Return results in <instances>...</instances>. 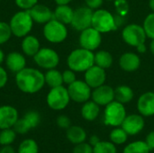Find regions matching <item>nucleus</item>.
Returning <instances> with one entry per match:
<instances>
[{"label":"nucleus","mask_w":154,"mask_h":153,"mask_svg":"<svg viewBox=\"0 0 154 153\" xmlns=\"http://www.w3.org/2000/svg\"><path fill=\"white\" fill-rule=\"evenodd\" d=\"M21 47L23 54L29 57H33L41 49V43L36 36L28 34L23 38Z\"/></svg>","instance_id":"21"},{"label":"nucleus","mask_w":154,"mask_h":153,"mask_svg":"<svg viewBox=\"0 0 154 153\" xmlns=\"http://www.w3.org/2000/svg\"><path fill=\"white\" fill-rule=\"evenodd\" d=\"M44 78H45V84L48 85L51 88L62 86L63 84L62 72L59 71L56 69H48L44 73Z\"/></svg>","instance_id":"26"},{"label":"nucleus","mask_w":154,"mask_h":153,"mask_svg":"<svg viewBox=\"0 0 154 153\" xmlns=\"http://www.w3.org/2000/svg\"><path fill=\"white\" fill-rule=\"evenodd\" d=\"M145 126V122L142 115H126L121 127L126 132L129 136H134L140 133Z\"/></svg>","instance_id":"13"},{"label":"nucleus","mask_w":154,"mask_h":153,"mask_svg":"<svg viewBox=\"0 0 154 153\" xmlns=\"http://www.w3.org/2000/svg\"><path fill=\"white\" fill-rule=\"evenodd\" d=\"M143 29L147 37L151 38L152 40L154 39V12L147 15L143 22Z\"/></svg>","instance_id":"35"},{"label":"nucleus","mask_w":154,"mask_h":153,"mask_svg":"<svg viewBox=\"0 0 154 153\" xmlns=\"http://www.w3.org/2000/svg\"><path fill=\"white\" fill-rule=\"evenodd\" d=\"M92 16L93 10L88 6L78 7L76 10H74L73 18L70 24L75 30L81 32L91 26Z\"/></svg>","instance_id":"11"},{"label":"nucleus","mask_w":154,"mask_h":153,"mask_svg":"<svg viewBox=\"0 0 154 153\" xmlns=\"http://www.w3.org/2000/svg\"><path fill=\"white\" fill-rule=\"evenodd\" d=\"M113 64V56L106 50H99L95 54V65L102 68L108 69Z\"/></svg>","instance_id":"27"},{"label":"nucleus","mask_w":154,"mask_h":153,"mask_svg":"<svg viewBox=\"0 0 154 153\" xmlns=\"http://www.w3.org/2000/svg\"><path fill=\"white\" fill-rule=\"evenodd\" d=\"M126 115V110L124 104L114 100L105 107L104 123L106 125L111 127H118L121 126Z\"/></svg>","instance_id":"4"},{"label":"nucleus","mask_w":154,"mask_h":153,"mask_svg":"<svg viewBox=\"0 0 154 153\" xmlns=\"http://www.w3.org/2000/svg\"><path fill=\"white\" fill-rule=\"evenodd\" d=\"M42 32L44 38L51 43H60L68 37V29L66 24L54 18L44 24Z\"/></svg>","instance_id":"6"},{"label":"nucleus","mask_w":154,"mask_h":153,"mask_svg":"<svg viewBox=\"0 0 154 153\" xmlns=\"http://www.w3.org/2000/svg\"><path fill=\"white\" fill-rule=\"evenodd\" d=\"M70 101L68 88L63 86L51 87L46 96L47 106L54 111H61L65 109Z\"/></svg>","instance_id":"5"},{"label":"nucleus","mask_w":154,"mask_h":153,"mask_svg":"<svg viewBox=\"0 0 154 153\" xmlns=\"http://www.w3.org/2000/svg\"><path fill=\"white\" fill-rule=\"evenodd\" d=\"M62 79H63V83L64 84H67V85L72 84L74 81L77 80V77H76L75 71H73L70 69L64 70L62 72Z\"/></svg>","instance_id":"40"},{"label":"nucleus","mask_w":154,"mask_h":153,"mask_svg":"<svg viewBox=\"0 0 154 153\" xmlns=\"http://www.w3.org/2000/svg\"><path fill=\"white\" fill-rule=\"evenodd\" d=\"M18 119L19 114L15 107L10 105L0 106V130L13 128Z\"/></svg>","instance_id":"14"},{"label":"nucleus","mask_w":154,"mask_h":153,"mask_svg":"<svg viewBox=\"0 0 154 153\" xmlns=\"http://www.w3.org/2000/svg\"><path fill=\"white\" fill-rule=\"evenodd\" d=\"M15 84L23 93H38L45 85L44 73L38 69L26 67L15 74Z\"/></svg>","instance_id":"1"},{"label":"nucleus","mask_w":154,"mask_h":153,"mask_svg":"<svg viewBox=\"0 0 154 153\" xmlns=\"http://www.w3.org/2000/svg\"><path fill=\"white\" fill-rule=\"evenodd\" d=\"M6 68L13 73H17L26 68V59L25 57L18 52V51H12L8 53L5 60Z\"/></svg>","instance_id":"19"},{"label":"nucleus","mask_w":154,"mask_h":153,"mask_svg":"<svg viewBox=\"0 0 154 153\" xmlns=\"http://www.w3.org/2000/svg\"><path fill=\"white\" fill-rule=\"evenodd\" d=\"M91 26L101 33H106L117 28L115 16L105 9H97V11L93 12Z\"/></svg>","instance_id":"7"},{"label":"nucleus","mask_w":154,"mask_h":153,"mask_svg":"<svg viewBox=\"0 0 154 153\" xmlns=\"http://www.w3.org/2000/svg\"><path fill=\"white\" fill-rule=\"evenodd\" d=\"M150 50H151V52L152 53V55H154V39H152V42H151Z\"/></svg>","instance_id":"50"},{"label":"nucleus","mask_w":154,"mask_h":153,"mask_svg":"<svg viewBox=\"0 0 154 153\" xmlns=\"http://www.w3.org/2000/svg\"><path fill=\"white\" fill-rule=\"evenodd\" d=\"M106 78V74L105 69H102L97 65H93L85 71V82L91 88H96L104 85Z\"/></svg>","instance_id":"15"},{"label":"nucleus","mask_w":154,"mask_h":153,"mask_svg":"<svg viewBox=\"0 0 154 153\" xmlns=\"http://www.w3.org/2000/svg\"><path fill=\"white\" fill-rule=\"evenodd\" d=\"M79 41L81 48L93 51L97 50L101 44L102 41L101 32H99L97 30L90 26L81 31Z\"/></svg>","instance_id":"12"},{"label":"nucleus","mask_w":154,"mask_h":153,"mask_svg":"<svg viewBox=\"0 0 154 153\" xmlns=\"http://www.w3.org/2000/svg\"><path fill=\"white\" fill-rule=\"evenodd\" d=\"M101 140L99 139V137L98 136H97V135H92V136H90V138H89V143L92 145V146H94V145H96L97 142H99Z\"/></svg>","instance_id":"46"},{"label":"nucleus","mask_w":154,"mask_h":153,"mask_svg":"<svg viewBox=\"0 0 154 153\" xmlns=\"http://www.w3.org/2000/svg\"><path fill=\"white\" fill-rule=\"evenodd\" d=\"M33 60L36 65L43 69H56L60 62V56L57 51L51 48H41L33 56Z\"/></svg>","instance_id":"8"},{"label":"nucleus","mask_w":154,"mask_h":153,"mask_svg":"<svg viewBox=\"0 0 154 153\" xmlns=\"http://www.w3.org/2000/svg\"><path fill=\"white\" fill-rule=\"evenodd\" d=\"M85 2H86L87 6H88L89 8L93 10V9L99 8L102 5L104 0H85Z\"/></svg>","instance_id":"43"},{"label":"nucleus","mask_w":154,"mask_h":153,"mask_svg":"<svg viewBox=\"0 0 154 153\" xmlns=\"http://www.w3.org/2000/svg\"><path fill=\"white\" fill-rule=\"evenodd\" d=\"M74 10L69 5H58L53 12V18L64 24H70Z\"/></svg>","instance_id":"23"},{"label":"nucleus","mask_w":154,"mask_h":153,"mask_svg":"<svg viewBox=\"0 0 154 153\" xmlns=\"http://www.w3.org/2000/svg\"><path fill=\"white\" fill-rule=\"evenodd\" d=\"M136 49L138 50V51L139 52H141V53H144L145 51H146V46H145V44L143 43V44H141V45H139L138 47H136Z\"/></svg>","instance_id":"47"},{"label":"nucleus","mask_w":154,"mask_h":153,"mask_svg":"<svg viewBox=\"0 0 154 153\" xmlns=\"http://www.w3.org/2000/svg\"><path fill=\"white\" fill-rule=\"evenodd\" d=\"M17 133L14 130V128H7L0 130V145H12L15 139Z\"/></svg>","instance_id":"32"},{"label":"nucleus","mask_w":154,"mask_h":153,"mask_svg":"<svg viewBox=\"0 0 154 153\" xmlns=\"http://www.w3.org/2000/svg\"><path fill=\"white\" fill-rule=\"evenodd\" d=\"M137 110L143 116L154 115V92L143 93L137 101Z\"/></svg>","instance_id":"18"},{"label":"nucleus","mask_w":154,"mask_h":153,"mask_svg":"<svg viewBox=\"0 0 154 153\" xmlns=\"http://www.w3.org/2000/svg\"><path fill=\"white\" fill-rule=\"evenodd\" d=\"M8 81V74L6 70L0 65V89L3 88Z\"/></svg>","instance_id":"42"},{"label":"nucleus","mask_w":154,"mask_h":153,"mask_svg":"<svg viewBox=\"0 0 154 153\" xmlns=\"http://www.w3.org/2000/svg\"><path fill=\"white\" fill-rule=\"evenodd\" d=\"M66 137L68 141L76 145L87 141L88 135L86 131L79 125H71L66 130Z\"/></svg>","instance_id":"22"},{"label":"nucleus","mask_w":154,"mask_h":153,"mask_svg":"<svg viewBox=\"0 0 154 153\" xmlns=\"http://www.w3.org/2000/svg\"><path fill=\"white\" fill-rule=\"evenodd\" d=\"M145 142L147 143V145H148V147L150 148L151 151H153L154 150V131L150 132V133L147 134V136H146V138H145Z\"/></svg>","instance_id":"44"},{"label":"nucleus","mask_w":154,"mask_h":153,"mask_svg":"<svg viewBox=\"0 0 154 153\" xmlns=\"http://www.w3.org/2000/svg\"><path fill=\"white\" fill-rule=\"evenodd\" d=\"M68 92L70 100L76 103H85L91 97V87L82 80H76L72 84L69 85Z\"/></svg>","instance_id":"10"},{"label":"nucleus","mask_w":154,"mask_h":153,"mask_svg":"<svg viewBox=\"0 0 154 153\" xmlns=\"http://www.w3.org/2000/svg\"><path fill=\"white\" fill-rule=\"evenodd\" d=\"M72 153H93V146L89 142H81L76 144L73 148Z\"/></svg>","instance_id":"37"},{"label":"nucleus","mask_w":154,"mask_h":153,"mask_svg":"<svg viewBox=\"0 0 154 153\" xmlns=\"http://www.w3.org/2000/svg\"><path fill=\"white\" fill-rule=\"evenodd\" d=\"M0 153H15V151L12 145H5L0 149Z\"/></svg>","instance_id":"45"},{"label":"nucleus","mask_w":154,"mask_h":153,"mask_svg":"<svg viewBox=\"0 0 154 153\" xmlns=\"http://www.w3.org/2000/svg\"><path fill=\"white\" fill-rule=\"evenodd\" d=\"M13 128L17 134H25L31 130L29 125L27 124V123L25 122V120L23 117L19 118L17 120V122L15 123V124L14 125Z\"/></svg>","instance_id":"36"},{"label":"nucleus","mask_w":154,"mask_h":153,"mask_svg":"<svg viewBox=\"0 0 154 153\" xmlns=\"http://www.w3.org/2000/svg\"><path fill=\"white\" fill-rule=\"evenodd\" d=\"M122 37L128 45L136 48L145 42L147 35L143 26L136 23H132L124 28Z\"/></svg>","instance_id":"9"},{"label":"nucleus","mask_w":154,"mask_h":153,"mask_svg":"<svg viewBox=\"0 0 154 153\" xmlns=\"http://www.w3.org/2000/svg\"><path fill=\"white\" fill-rule=\"evenodd\" d=\"M116 6L120 15L123 16L126 14L128 11V5H127L126 0H116Z\"/></svg>","instance_id":"41"},{"label":"nucleus","mask_w":154,"mask_h":153,"mask_svg":"<svg viewBox=\"0 0 154 153\" xmlns=\"http://www.w3.org/2000/svg\"><path fill=\"white\" fill-rule=\"evenodd\" d=\"M69 69L75 72H85L95 65V54L92 50L79 48L72 50L67 59Z\"/></svg>","instance_id":"2"},{"label":"nucleus","mask_w":154,"mask_h":153,"mask_svg":"<svg viewBox=\"0 0 154 153\" xmlns=\"http://www.w3.org/2000/svg\"><path fill=\"white\" fill-rule=\"evenodd\" d=\"M57 5H69L72 0H54Z\"/></svg>","instance_id":"48"},{"label":"nucleus","mask_w":154,"mask_h":153,"mask_svg":"<svg viewBox=\"0 0 154 153\" xmlns=\"http://www.w3.org/2000/svg\"><path fill=\"white\" fill-rule=\"evenodd\" d=\"M100 113V106L97 105L93 100L87 101L83 103V106L81 107V115L82 117L88 122L95 121Z\"/></svg>","instance_id":"24"},{"label":"nucleus","mask_w":154,"mask_h":153,"mask_svg":"<svg viewBox=\"0 0 154 153\" xmlns=\"http://www.w3.org/2000/svg\"><path fill=\"white\" fill-rule=\"evenodd\" d=\"M92 100L99 106H106L115 100V89L107 85H102L94 88L91 94Z\"/></svg>","instance_id":"16"},{"label":"nucleus","mask_w":154,"mask_h":153,"mask_svg":"<svg viewBox=\"0 0 154 153\" xmlns=\"http://www.w3.org/2000/svg\"><path fill=\"white\" fill-rule=\"evenodd\" d=\"M5 53H4L3 50L0 49V65L5 61Z\"/></svg>","instance_id":"49"},{"label":"nucleus","mask_w":154,"mask_h":153,"mask_svg":"<svg viewBox=\"0 0 154 153\" xmlns=\"http://www.w3.org/2000/svg\"><path fill=\"white\" fill-rule=\"evenodd\" d=\"M33 22L38 24H45L53 19V12L44 5L37 4L32 8L28 10Z\"/></svg>","instance_id":"17"},{"label":"nucleus","mask_w":154,"mask_h":153,"mask_svg":"<svg viewBox=\"0 0 154 153\" xmlns=\"http://www.w3.org/2000/svg\"><path fill=\"white\" fill-rule=\"evenodd\" d=\"M134 91L133 89L125 85L118 86L115 89V100L122 103V104H127L131 102L134 98Z\"/></svg>","instance_id":"25"},{"label":"nucleus","mask_w":154,"mask_h":153,"mask_svg":"<svg viewBox=\"0 0 154 153\" xmlns=\"http://www.w3.org/2000/svg\"><path fill=\"white\" fill-rule=\"evenodd\" d=\"M33 20L27 10H20L15 13L10 19L9 25L14 36L17 38H23L28 35L32 27Z\"/></svg>","instance_id":"3"},{"label":"nucleus","mask_w":154,"mask_h":153,"mask_svg":"<svg viewBox=\"0 0 154 153\" xmlns=\"http://www.w3.org/2000/svg\"><path fill=\"white\" fill-rule=\"evenodd\" d=\"M93 153H117L116 145L110 141H100L93 146Z\"/></svg>","instance_id":"31"},{"label":"nucleus","mask_w":154,"mask_h":153,"mask_svg":"<svg viewBox=\"0 0 154 153\" xmlns=\"http://www.w3.org/2000/svg\"><path fill=\"white\" fill-rule=\"evenodd\" d=\"M119 65L123 70L133 72L139 69L141 65V60L137 54L133 52H126L120 57Z\"/></svg>","instance_id":"20"},{"label":"nucleus","mask_w":154,"mask_h":153,"mask_svg":"<svg viewBox=\"0 0 154 153\" xmlns=\"http://www.w3.org/2000/svg\"><path fill=\"white\" fill-rule=\"evenodd\" d=\"M149 5H150L151 9L154 12V0H150L149 1Z\"/></svg>","instance_id":"51"},{"label":"nucleus","mask_w":154,"mask_h":153,"mask_svg":"<svg viewBox=\"0 0 154 153\" xmlns=\"http://www.w3.org/2000/svg\"><path fill=\"white\" fill-rule=\"evenodd\" d=\"M39 0H14L15 5L21 9V10H30L35 5L38 4Z\"/></svg>","instance_id":"38"},{"label":"nucleus","mask_w":154,"mask_h":153,"mask_svg":"<svg viewBox=\"0 0 154 153\" xmlns=\"http://www.w3.org/2000/svg\"><path fill=\"white\" fill-rule=\"evenodd\" d=\"M107 1H112V0H107Z\"/></svg>","instance_id":"52"},{"label":"nucleus","mask_w":154,"mask_h":153,"mask_svg":"<svg viewBox=\"0 0 154 153\" xmlns=\"http://www.w3.org/2000/svg\"><path fill=\"white\" fill-rule=\"evenodd\" d=\"M56 124L60 129L67 130L68 128H69L71 126V120L69 116H67L65 115H61L57 117Z\"/></svg>","instance_id":"39"},{"label":"nucleus","mask_w":154,"mask_h":153,"mask_svg":"<svg viewBox=\"0 0 154 153\" xmlns=\"http://www.w3.org/2000/svg\"><path fill=\"white\" fill-rule=\"evenodd\" d=\"M17 153H39L38 143L33 139H25L19 144Z\"/></svg>","instance_id":"30"},{"label":"nucleus","mask_w":154,"mask_h":153,"mask_svg":"<svg viewBox=\"0 0 154 153\" xmlns=\"http://www.w3.org/2000/svg\"><path fill=\"white\" fill-rule=\"evenodd\" d=\"M128 134L122 127H115L109 133L110 142L116 145L125 144L128 139Z\"/></svg>","instance_id":"29"},{"label":"nucleus","mask_w":154,"mask_h":153,"mask_svg":"<svg viewBox=\"0 0 154 153\" xmlns=\"http://www.w3.org/2000/svg\"><path fill=\"white\" fill-rule=\"evenodd\" d=\"M151 150L145 141H135L128 143L123 150V153H150Z\"/></svg>","instance_id":"28"},{"label":"nucleus","mask_w":154,"mask_h":153,"mask_svg":"<svg viewBox=\"0 0 154 153\" xmlns=\"http://www.w3.org/2000/svg\"><path fill=\"white\" fill-rule=\"evenodd\" d=\"M23 118L25 120L31 130L36 128L41 123V115L37 111H28L24 114Z\"/></svg>","instance_id":"33"},{"label":"nucleus","mask_w":154,"mask_h":153,"mask_svg":"<svg viewBox=\"0 0 154 153\" xmlns=\"http://www.w3.org/2000/svg\"><path fill=\"white\" fill-rule=\"evenodd\" d=\"M13 35L9 23L0 21V45L7 42Z\"/></svg>","instance_id":"34"}]
</instances>
